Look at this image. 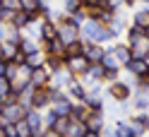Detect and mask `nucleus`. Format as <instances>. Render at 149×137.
<instances>
[{
    "label": "nucleus",
    "mask_w": 149,
    "mask_h": 137,
    "mask_svg": "<svg viewBox=\"0 0 149 137\" xmlns=\"http://www.w3.org/2000/svg\"><path fill=\"white\" fill-rule=\"evenodd\" d=\"M68 89H70V94H72L74 99H79V101H82V99H84V94H87V89L82 87L79 82H74V79H70V82H68Z\"/></svg>",
    "instance_id": "nucleus-22"
},
{
    "label": "nucleus",
    "mask_w": 149,
    "mask_h": 137,
    "mask_svg": "<svg viewBox=\"0 0 149 137\" xmlns=\"http://www.w3.org/2000/svg\"><path fill=\"white\" fill-rule=\"evenodd\" d=\"M43 67L51 72H58L60 67H63V58H58V56H46V60H43Z\"/></svg>",
    "instance_id": "nucleus-20"
},
{
    "label": "nucleus",
    "mask_w": 149,
    "mask_h": 137,
    "mask_svg": "<svg viewBox=\"0 0 149 137\" xmlns=\"http://www.w3.org/2000/svg\"><path fill=\"white\" fill-rule=\"evenodd\" d=\"M0 7H3L5 12H19L22 10V0H0Z\"/></svg>",
    "instance_id": "nucleus-24"
},
{
    "label": "nucleus",
    "mask_w": 149,
    "mask_h": 137,
    "mask_svg": "<svg viewBox=\"0 0 149 137\" xmlns=\"http://www.w3.org/2000/svg\"><path fill=\"white\" fill-rule=\"evenodd\" d=\"M82 7V0H68V5H65V12H74V10H79Z\"/></svg>",
    "instance_id": "nucleus-30"
},
{
    "label": "nucleus",
    "mask_w": 149,
    "mask_h": 137,
    "mask_svg": "<svg viewBox=\"0 0 149 137\" xmlns=\"http://www.w3.org/2000/svg\"><path fill=\"white\" fill-rule=\"evenodd\" d=\"M70 118L68 115H63V118H55V123H53V130L55 132H60V135H68V127H70Z\"/></svg>",
    "instance_id": "nucleus-23"
},
{
    "label": "nucleus",
    "mask_w": 149,
    "mask_h": 137,
    "mask_svg": "<svg viewBox=\"0 0 149 137\" xmlns=\"http://www.w3.org/2000/svg\"><path fill=\"white\" fill-rule=\"evenodd\" d=\"M63 65L68 67L70 75H84V70L89 67V63H87V58L82 56V53H74V56H65L63 58Z\"/></svg>",
    "instance_id": "nucleus-3"
},
{
    "label": "nucleus",
    "mask_w": 149,
    "mask_h": 137,
    "mask_svg": "<svg viewBox=\"0 0 149 137\" xmlns=\"http://www.w3.org/2000/svg\"><path fill=\"white\" fill-rule=\"evenodd\" d=\"M7 91H10V82H7L5 77H0V96L7 94Z\"/></svg>",
    "instance_id": "nucleus-35"
},
{
    "label": "nucleus",
    "mask_w": 149,
    "mask_h": 137,
    "mask_svg": "<svg viewBox=\"0 0 149 137\" xmlns=\"http://www.w3.org/2000/svg\"><path fill=\"white\" fill-rule=\"evenodd\" d=\"M39 137H65V135H60V132H55L53 127H46V130L39 135Z\"/></svg>",
    "instance_id": "nucleus-34"
},
{
    "label": "nucleus",
    "mask_w": 149,
    "mask_h": 137,
    "mask_svg": "<svg viewBox=\"0 0 149 137\" xmlns=\"http://www.w3.org/2000/svg\"><path fill=\"white\" fill-rule=\"evenodd\" d=\"M0 111H3V99H0Z\"/></svg>",
    "instance_id": "nucleus-39"
},
{
    "label": "nucleus",
    "mask_w": 149,
    "mask_h": 137,
    "mask_svg": "<svg viewBox=\"0 0 149 137\" xmlns=\"http://www.w3.org/2000/svg\"><path fill=\"white\" fill-rule=\"evenodd\" d=\"M24 123L29 125V130H31L34 137H39V135L46 130V127H43V115L36 111V108H31V111H26V113H24Z\"/></svg>",
    "instance_id": "nucleus-5"
},
{
    "label": "nucleus",
    "mask_w": 149,
    "mask_h": 137,
    "mask_svg": "<svg viewBox=\"0 0 149 137\" xmlns=\"http://www.w3.org/2000/svg\"><path fill=\"white\" fill-rule=\"evenodd\" d=\"M55 36H58L65 46L79 41V24H74L72 19H63L60 24H55Z\"/></svg>",
    "instance_id": "nucleus-2"
},
{
    "label": "nucleus",
    "mask_w": 149,
    "mask_h": 137,
    "mask_svg": "<svg viewBox=\"0 0 149 137\" xmlns=\"http://www.w3.org/2000/svg\"><path fill=\"white\" fill-rule=\"evenodd\" d=\"M125 67L132 72L135 77H147V72H149V63H147V58H130V60L125 63Z\"/></svg>",
    "instance_id": "nucleus-9"
},
{
    "label": "nucleus",
    "mask_w": 149,
    "mask_h": 137,
    "mask_svg": "<svg viewBox=\"0 0 149 137\" xmlns=\"http://www.w3.org/2000/svg\"><path fill=\"white\" fill-rule=\"evenodd\" d=\"M29 104H31V108H36V111H41V108H46L51 104V94H48V89H34L31 91V99H29Z\"/></svg>",
    "instance_id": "nucleus-8"
},
{
    "label": "nucleus",
    "mask_w": 149,
    "mask_h": 137,
    "mask_svg": "<svg viewBox=\"0 0 149 137\" xmlns=\"http://www.w3.org/2000/svg\"><path fill=\"white\" fill-rule=\"evenodd\" d=\"M15 137H31V130H29V125L24 123V118L15 123Z\"/></svg>",
    "instance_id": "nucleus-27"
},
{
    "label": "nucleus",
    "mask_w": 149,
    "mask_h": 137,
    "mask_svg": "<svg viewBox=\"0 0 149 137\" xmlns=\"http://www.w3.org/2000/svg\"><path fill=\"white\" fill-rule=\"evenodd\" d=\"M39 31H41V39H43V41H48V39H53V36H55V24L46 19V22L41 24V29H39Z\"/></svg>",
    "instance_id": "nucleus-25"
},
{
    "label": "nucleus",
    "mask_w": 149,
    "mask_h": 137,
    "mask_svg": "<svg viewBox=\"0 0 149 137\" xmlns=\"http://www.w3.org/2000/svg\"><path fill=\"white\" fill-rule=\"evenodd\" d=\"M116 137H135L132 132V125H130V120H118L116 123Z\"/></svg>",
    "instance_id": "nucleus-19"
},
{
    "label": "nucleus",
    "mask_w": 149,
    "mask_h": 137,
    "mask_svg": "<svg viewBox=\"0 0 149 137\" xmlns=\"http://www.w3.org/2000/svg\"><path fill=\"white\" fill-rule=\"evenodd\" d=\"M99 65L104 67V70H120V63H118V58H116L111 51H106V53H104V58H101Z\"/></svg>",
    "instance_id": "nucleus-18"
},
{
    "label": "nucleus",
    "mask_w": 149,
    "mask_h": 137,
    "mask_svg": "<svg viewBox=\"0 0 149 137\" xmlns=\"http://www.w3.org/2000/svg\"><path fill=\"white\" fill-rule=\"evenodd\" d=\"M82 137H101V132H89V130H87V132L82 135Z\"/></svg>",
    "instance_id": "nucleus-37"
},
{
    "label": "nucleus",
    "mask_w": 149,
    "mask_h": 137,
    "mask_svg": "<svg viewBox=\"0 0 149 137\" xmlns=\"http://www.w3.org/2000/svg\"><path fill=\"white\" fill-rule=\"evenodd\" d=\"M101 77H104V67H101L99 63H89V67L84 70V79L91 82V84H99Z\"/></svg>",
    "instance_id": "nucleus-12"
},
{
    "label": "nucleus",
    "mask_w": 149,
    "mask_h": 137,
    "mask_svg": "<svg viewBox=\"0 0 149 137\" xmlns=\"http://www.w3.org/2000/svg\"><path fill=\"white\" fill-rule=\"evenodd\" d=\"M55 118H58V115H55L53 111H48V115L43 118V127H53V123H55Z\"/></svg>",
    "instance_id": "nucleus-33"
},
{
    "label": "nucleus",
    "mask_w": 149,
    "mask_h": 137,
    "mask_svg": "<svg viewBox=\"0 0 149 137\" xmlns=\"http://www.w3.org/2000/svg\"><path fill=\"white\" fill-rule=\"evenodd\" d=\"M130 51H132V58H149V36H139L135 43H130Z\"/></svg>",
    "instance_id": "nucleus-10"
},
{
    "label": "nucleus",
    "mask_w": 149,
    "mask_h": 137,
    "mask_svg": "<svg viewBox=\"0 0 149 137\" xmlns=\"http://www.w3.org/2000/svg\"><path fill=\"white\" fill-rule=\"evenodd\" d=\"M144 34H147V36H149V26H147V29H144Z\"/></svg>",
    "instance_id": "nucleus-38"
},
{
    "label": "nucleus",
    "mask_w": 149,
    "mask_h": 137,
    "mask_svg": "<svg viewBox=\"0 0 149 137\" xmlns=\"http://www.w3.org/2000/svg\"><path fill=\"white\" fill-rule=\"evenodd\" d=\"M79 31L84 34L89 41H94V43H104V41L113 39V31L106 29V26L101 24V22H96V19H84V24H82Z\"/></svg>",
    "instance_id": "nucleus-1"
},
{
    "label": "nucleus",
    "mask_w": 149,
    "mask_h": 137,
    "mask_svg": "<svg viewBox=\"0 0 149 137\" xmlns=\"http://www.w3.org/2000/svg\"><path fill=\"white\" fill-rule=\"evenodd\" d=\"M29 15H26L24 10H19V12H12L10 15V26H15V29H24V26H29Z\"/></svg>",
    "instance_id": "nucleus-13"
},
{
    "label": "nucleus",
    "mask_w": 149,
    "mask_h": 137,
    "mask_svg": "<svg viewBox=\"0 0 149 137\" xmlns=\"http://www.w3.org/2000/svg\"><path fill=\"white\" fill-rule=\"evenodd\" d=\"M17 48H19V53H22V56H29V53H34V51H41V46H36V41L22 39L19 43H17Z\"/></svg>",
    "instance_id": "nucleus-21"
},
{
    "label": "nucleus",
    "mask_w": 149,
    "mask_h": 137,
    "mask_svg": "<svg viewBox=\"0 0 149 137\" xmlns=\"http://www.w3.org/2000/svg\"><path fill=\"white\" fill-rule=\"evenodd\" d=\"M79 53L87 58V63H101L106 48H104V46H99V43H94V41H87V43H82Z\"/></svg>",
    "instance_id": "nucleus-4"
},
{
    "label": "nucleus",
    "mask_w": 149,
    "mask_h": 137,
    "mask_svg": "<svg viewBox=\"0 0 149 137\" xmlns=\"http://www.w3.org/2000/svg\"><path fill=\"white\" fill-rule=\"evenodd\" d=\"M135 26H139L142 31L149 26V10H139V12L135 15Z\"/></svg>",
    "instance_id": "nucleus-26"
},
{
    "label": "nucleus",
    "mask_w": 149,
    "mask_h": 137,
    "mask_svg": "<svg viewBox=\"0 0 149 137\" xmlns=\"http://www.w3.org/2000/svg\"><path fill=\"white\" fill-rule=\"evenodd\" d=\"M108 91H111V96H113L116 101H125V99L130 96V87L123 84V82H111V84H108Z\"/></svg>",
    "instance_id": "nucleus-11"
},
{
    "label": "nucleus",
    "mask_w": 149,
    "mask_h": 137,
    "mask_svg": "<svg viewBox=\"0 0 149 137\" xmlns=\"http://www.w3.org/2000/svg\"><path fill=\"white\" fill-rule=\"evenodd\" d=\"M139 36H144V31L139 29V26H132V29H130V34H127V46H130V43H135Z\"/></svg>",
    "instance_id": "nucleus-29"
},
{
    "label": "nucleus",
    "mask_w": 149,
    "mask_h": 137,
    "mask_svg": "<svg viewBox=\"0 0 149 137\" xmlns=\"http://www.w3.org/2000/svg\"><path fill=\"white\" fill-rule=\"evenodd\" d=\"M84 127L89 132H104V115H101V111H89L87 118H84Z\"/></svg>",
    "instance_id": "nucleus-7"
},
{
    "label": "nucleus",
    "mask_w": 149,
    "mask_h": 137,
    "mask_svg": "<svg viewBox=\"0 0 149 137\" xmlns=\"http://www.w3.org/2000/svg\"><path fill=\"white\" fill-rule=\"evenodd\" d=\"M5 36H7V26L0 24V41H5Z\"/></svg>",
    "instance_id": "nucleus-36"
},
{
    "label": "nucleus",
    "mask_w": 149,
    "mask_h": 137,
    "mask_svg": "<svg viewBox=\"0 0 149 137\" xmlns=\"http://www.w3.org/2000/svg\"><path fill=\"white\" fill-rule=\"evenodd\" d=\"M84 132H87L84 123H70V127H68V137H82Z\"/></svg>",
    "instance_id": "nucleus-28"
},
{
    "label": "nucleus",
    "mask_w": 149,
    "mask_h": 137,
    "mask_svg": "<svg viewBox=\"0 0 149 137\" xmlns=\"http://www.w3.org/2000/svg\"><path fill=\"white\" fill-rule=\"evenodd\" d=\"M17 70H19V65H15V63H10V60L0 63V77H5L7 82L17 79Z\"/></svg>",
    "instance_id": "nucleus-15"
},
{
    "label": "nucleus",
    "mask_w": 149,
    "mask_h": 137,
    "mask_svg": "<svg viewBox=\"0 0 149 137\" xmlns=\"http://www.w3.org/2000/svg\"><path fill=\"white\" fill-rule=\"evenodd\" d=\"M111 53H113V56L118 58V63H120V65H125V63L132 58V51H130V46H125V43L113 46V48H111Z\"/></svg>",
    "instance_id": "nucleus-14"
},
{
    "label": "nucleus",
    "mask_w": 149,
    "mask_h": 137,
    "mask_svg": "<svg viewBox=\"0 0 149 137\" xmlns=\"http://www.w3.org/2000/svg\"><path fill=\"white\" fill-rule=\"evenodd\" d=\"M101 79H106V82H116L118 79V70H104V77Z\"/></svg>",
    "instance_id": "nucleus-32"
},
{
    "label": "nucleus",
    "mask_w": 149,
    "mask_h": 137,
    "mask_svg": "<svg viewBox=\"0 0 149 137\" xmlns=\"http://www.w3.org/2000/svg\"><path fill=\"white\" fill-rule=\"evenodd\" d=\"M43 60H46V53L43 51H34L29 56H24V65L26 67H39V65H43Z\"/></svg>",
    "instance_id": "nucleus-17"
},
{
    "label": "nucleus",
    "mask_w": 149,
    "mask_h": 137,
    "mask_svg": "<svg viewBox=\"0 0 149 137\" xmlns=\"http://www.w3.org/2000/svg\"><path fill=\"white\" fill-rule=\"evenodd\" d=\"M0 56H3V60H15L17 56H19V48H17V43L5 41L3 46H0Z\"/></svg>",
    "instance_id": "nucleus-16"
},
{
    "label": "nucleus",
    "mask_w": 149,
    "mask_h": 137,
    "mask_svg": "<svg viewBox=\"0 0 149 137\" xmlns=\"http://www.w3.org/2000/svg\"><path fill=\"white\" fill-rule=\"evenodd\" d=\"M135 123H139L144 130H149V113H139V115L135 118Z\"/></svg>",
    "instance_id": "nucleus-31"
},
{
    "label": "nucleus",
    "mask_w": 149,
    "mask_h": 137,
    "mask_svg": "<svg viewBox=\"0 0 149 137\" xmlns=\"http://www.w3.org/2000/svg\"><path fill=\"white\" fill-rule=\"evenodd\" d=\"M48 79H51V72L46 70L43 65L31 67V72H29V84H31L34 89H43V87H48Z\"/></svg>",
    "instance_id": "nucleus-6"
}]
</instances>
